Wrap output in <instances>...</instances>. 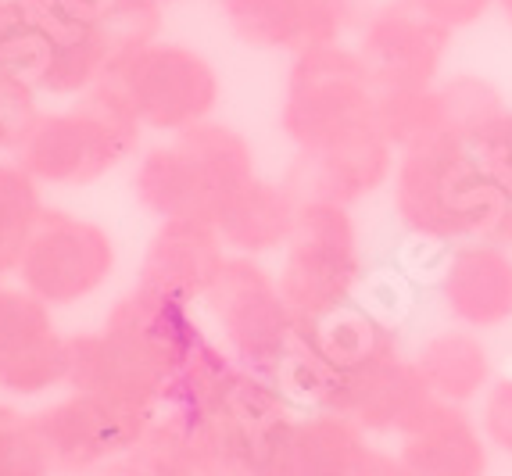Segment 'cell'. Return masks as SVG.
Listing matches in <instances>:
<instances>
[{"instance_id":"6da1fadb","label":"cell","mask_w":512,"mask_h":476,"mask_svg":"<svg viewBox=\"0 0 512 476\" xmlns=\"http://www.w3.org/2000/svg\"><path fill=\"white\" fill-rule=\"evenodd\" d=\"M509 197L480 165L477 151L455 136L402 151L391 176V204L402 230L437 247L487 240Z\"/></svg>"},{"instance_id":"7a4b0ae2","label":"cell","mask_w":512,"mask_h":476,"mask_svg":"<svg viewBox=\"0 0 512 476\" xmlns=\"http://www.w3.org/2000/svg\"><path fill=\"white\" fill-rule=\"evenodd\" d=\"M255 176V151L237 129L208 119L144 154L133 194L154 219L212 222Z\"/></svg>"},{"instance_id":"3957f363","label":"cell","mask_w":512,"mask_h":476,"mask_svg":"<svg viewBox=\"0 0 512 476\" xmlns=\"http://www.w3.org/2000/svg\"><path fill=\"white\" fill-rule=\"evenodd\" d=\"M144 126L129 111L111 83H101L86 97L61 111H43L15 162L51 187H90L119 169L140 147Z\"/></svg>"},{"instance_id":"277c9868","label":"cell","mask_w":512,"mask_h":476,"mask_svg":"<svg viewBox=\"0 0 512 476\" xmlns=\"http://www.w3.org/2000/svg\"><path fill=\"white\" fill-rule=\"evenodd\" d=\"M280 126L298 154H323L376 129V86L351 43L294 54Z\"/></svg>"},{"instance_id":"5b68a950","label":"cell","mask_w":512,"mask_h":476,"mask_svg":"<svg viewBox=\"0 0 512 476\" xmlns=\"http://www.w3.org/2000/svg\"><path fill=\"white\" fill-rule=\"evenodd\" d=\"M276 283L298 319H319L355 301L366 283V255L348 204L301 201L298 230L283 247Z\"/></svg>"},{"instance_id":"8992f818","label":"cell","mask_w":512,"mask_h":476,"mask_svg":"<svg viewBox=\"0 0 512 476\" xmlns=\"http://www.w3.org/2000/svg\"><path fill=\"white\" fill-rule=\"evenodd\" d=\"M104 83L119 90L140 126L165 136L208 122L222 97L212 61L187 43L172 40H154L133 51L111 68Z\"/></svg>"},{"instance_id":"52a82bcc","label":"cell","mask_w":512,"mask_h":476,"mask_svg":"<svg viewBox=\"0 0 512 476\" xmlns=\"http://www.w3.org/2000/svg\"><path fill=\"white\" fill-rule=\"evenodd\" d=\"M201 305L208 308V319L219 326L222 348L251 373L269 376L291 351L298 315L283 301L276 276H269L258 258H226Z\"/></svg>"},{"instance_id":"ba28073f","label":"cell","mask_w":512,"mask_h":476,"mask_svg":"<svg viewBox=\"0 0 512 476\" xmlns=\"http://www.w3.org/2000/svg\"><path fill=\"white\" fill-rule=\"evenodd\" d=\"M115 272V240L104 226L47 208L18 262V283L43 305L72 308L94 298Z\"/></svg>"},{"instance_id":"9c48e42d","label":"cell","mask_w":512,"mask_h":476,"mask_svg":"<svg viewBox=\"0 0 512 476\" xmlns=\"http://www.w3.org/2000/svg\"><path fill=\"white\" fill-rule=\"evenodd\" d=\"M452 43L455 33L437 18L423 15L405 0H384L373 4L351 47L359 51L376 94H394L441 83Z\"/></svg>"},{"instance_id":"30bf717a","label":"cell","mask_w":512,"mask_h":476,"mask_svg":"<svg viewBox=\"0 0 512 476\" xmlns=\"http://www.w3.org/2000/svg\"><path fill=\"white\" fill-rule=\"evenodd\" d=\"M54 473H86L104 462L126 459L147 434L151 416L111 405L94 394H72L29 416Z\"/></svg>"},{"instance_id":"8fae6325","label":"cell","mask_w":512,"mask_h":476,"mask_svg":"<svg viewBox=\"0 0 512 476\" xmlns=\"http://www.w3.org/2000/svg\"><path fill=\"white\" fill-rule=\"evenodd\" d=\"M222 18L244 47L301 54L323 43H344L362 29L373 0H219Z\"/></svg>"},{"instance_id":"7c38bea8","label":"cell","mask_w":512,"mask_h":476,"mask_svg":"<svg viewBox=\"0 0 512 476\" xmlns=\"http://www.w3.org/2000/svg\"><path fill=\"white\" fill-rule=\"evenodd\" d=\"M72 348L54 326V308L18 287H0V394L40 398L69 383Z\"/></svg>"},{"instance_id":"4fadbf2b","label":"cell","mask_w":512,"mask_h":476,"mask_svg":"<svg viewBox=\"0 0 512 476\" xmlns=\"http://www.w3.org/2000/svg\"><path fill=\"white\" fill-rule=\"evenodd\" d=\"M437 298L455 326L495 333L512 323V251L466 240L448 247L437 272Z\"/></svg>"},{"instance_id":"5bb4252c","label":"cell","mask_w":512,"mask_h":476,"mask_svg":"<svg viewBox=\"0 0 512 476\" xmlns=\"http://www.w3.org/2000/svg\"><path fill=\"white\" fill-rule=\"evenodd\" d=\"M69 348H72V366H69L72 391L94 394V398L133 408V412H144L151 419L158 416V405H162L165 380L169 376L154 366L133 340L101 326L94 333L69 337Z\"/></svg>"},{"instance_id":"9a60e30c","label":"cell","mask_w":512,"mask_h":476,"mask_svg":"<svg viewBox=\"0 0 512 476\" xmlns=\"http://www.w3.org/2000/svg\"><path fill=\"white\" fill-rule=\"evenodd\" d=\"M394 165L398 151L376 126L323 154H298L283 183L298 194V201H333L351 208L376 190L391 187Z\"/></svg>"},{"instance_id":"2e32d148","label":"cell","mask_w":512,"mask_h":476,"mask_svg":"<svg viewBox=\"0 0 512 476\" xmlns=\"http://www.w3.org/2000/svg\"><path fill=\"white\" fill-rule=\"evenodd\" d=\"M104 326L133 340L165 376L176 373L208 337L190 301L151 290L144 283H137L126 298L111 305V312L104 315Z\"/></svg>"},{"instance_id":"e0dca14e","label":"cell","mask_w":512,"mask_h":476,"mask_svg":"<svg viewBox=\"0 0 512 476\" xmlns=\"http://www.w3.org/2000/svg\"><path fill=\"white\" fill-rule=\"evenodd\" d=\"M226 258L230 251L212 222L172 219L154 230L137 283L197 305L222 272Z\"/></svg>"},{"instance_id":"ac0fdd59","label":"cell","mask_w":512,"mask_h":476,"mask_svg":"<svg viewBox=\"0 0 512 476\" xmlns=\"http://www.w3.org/2000/svg\"><path fill=\"white\" fill-rule=\"evenodd\" d=\"M298 344L323 362L341 380L362 376L366 369L402 358V333L391 319L355 301L319 319H298Z\"/></svg>"},{"instance_id":"d6986e66","label":"cell","mask_w":512,"mask_h":476,"mask_svg":"<svg viewBox=\"0 0 512 476\" xmlns=\"http://www.w3.org/2000/svg\"><path fill=\"white\" fill-rule=\"evenodd\" d=\"M441 401L419 376L412 358H391L380 366L355 376L348 387V408L344 416L366 430V434H412Z\"/></svg>"},{"instance_id":"ffe728a7","label":"cell","mask_w":512,"mask_h":476,"mask_svg":"<svg viewBox=\"0 0 512 476\" xmlns=\"http://www.w3.org/2000/svg\"><path fill=\"white\" fill-rule=\"evenodd\" d=\"M398 459L409 476H487L491 444L480 419L462 405H437L412 434L398 437Z\"/></svg>"},{"instance_id":"44dd1931","label":"cell","mask_w":512,"mask_h":476,"mask_svg":"<svg viewBox=\"0 0 512 476\" xmlns=\"http://www.w3.org/2000/svg\"><path fill=\"white\" fill-rule=\"evenodd\" d=\"M301 201L287 183L273 179H251L215 219L222 244L230 255L262 258L283 251L298 230Z\"/></svg>"},{"instance_id":"7402d4cb","label":"cell","mask_w":512,"mask_h":476,"mask_svg":"<svg viewBox=\"0 0 512 476\" xmlns=\"http://www.w3.org/2000/svg\"><path fill=\"white\" fill-rule=\"evenodd\" d=\"M366 448V430L355 419L312 412L287 426L269 476H351Z\"/></svg>"},{"instance_id":"603a6c76","label":"cell","mask_w":512,"mask_h":476,"mask_svg":"<svg viewBox=\"0 0 512 476\" xmlns=\"http://www.w3.org/2000/svg\"><path fill=\"white\" fill-rule=\"evenodd\" d=\"M412 362L434 391V398L444 405L470 408L495 383V362H491L484 333H473L466 326H444L430 333L412 355Z\"/></svg>"},{"instance_id":"cb8c5ba5","label":"cell","mask_w":512,"mask_h":476,"mask_svg":"<svg viewBox=\"0 0 512 476\" xmlns=\"http://www.w3.org/2000/svg\"><path fill=\"white\" fill-rule=\"evenodd\" d=\"M437 94L444 104V126L448 136L462 140L466 147H477L491 129L502 122V115L512 108L505 94L487 76L477 72H452L437 83Z\"/></svg>"},{"instance_id":"d4e9b609","label":"cell","mask_w":512,"mask_h":476,"mask_svg":"<svg viewBox=\"0 0 512 476\" xmlns=\"http://www.w3.org/2000/svg\"><path fill=\"white\" fill-rule=\"evenodd\" d=\"M47 204L40 183L15 158L0 162V280L15 276Z\"/></svg>"},{"instance_id":"484cf974","label":"cell","mask_w":512,"mask_h":476,"mask_svg":"<svg viewBox=\"0 0 512 476\" xmlns=\"http://www.w3.org/2000/svg\"><path fill=\"white\" fill-rule=\"evenodd\" d=\"M376 122L380 133L394 151H412L437 136H448L444 126V104L437 86L427 90H394V94H376Z\"/></svg>"},{"instance_id":"4316f807","label":"cell","mask_w":512,"mask_h":476,"mask_svg":"<svg viewBox=\"0 0 512 476\" xmlns=\"http://www.w3.org/2000/svg\"><path fill=\"white\" fill-rule=\"evenodd\" d=\"M51 51V36L43 33L26 0H0V72L22 76L36 86Z\"/></svg>"},{"instance_id":"83f0119b","label":"cell","mask_w":512,"mask_h":476,"mask_svg":"<svg viewBox=\"0 0 512 476\" xmlns=\"http://www.w3.org/2000/svg\"><path fill=\"white\" fill-rule=\"evenodd\" d=\"M0 476H54L33 423L15 408L0 416Z\"/></svg>"},{"instance_id":"f1b7e54d","label":"cell","mask_w":512,"mask_h":476,"mask_svg":"<svg viewBox=\"0 0 512 476\" xmlns=\"http://www.w3.org/2000/svg\"><path fill=\"white\" fill-rule=\"evenodd\" d=\"M40 90L22 76L0 72V151L15 154L40 122Z\"/></svg>"},{"instance_id":"f546056e","label":"cell","mask_w":512,"mask_h":476,"mask_svg":"<svg viewBox=\"0 0 512 476\" xmlns=\"http://www.w3.org/2000/svg\"><path fill=\"white\" fill-rule=\"evenodd\" d=\"M480 430L491 451H502L512 459V373L495 376V383L480 398Z\"/></svg>"},{"instance_id":"4dcf8cb0","label":"cell","mask_w":512,"mask_h":476,"mask_svg":"<svg viewBox=\"0 0 512 476\" xmlns=\"http://www.w3.org/2000/svg\"><path fill=\"white\" fill-rule=\"evenodd\" d=\"M473 151H477L480 165L491 172V179H495L498 187L512 194V108L505 111L502 122H498Z\"/></svg>"},{"instance_id":"1f68e13d","label":"cell","mask_w":512,"mask_h":476,"mask_svg":"<svg viewBox=\"0 0 512 476\" xmlns=\"http://www.w3.org/2000/svg\"><path fill=\"white\" fill-rule=\"evenodd\" d=\"M405 4L419 8L423 15L437 18V22L448 26L452 33L477 26L480 18L491 15V0H405Z\"/></svg>"},{"instance_id":"d6a6232c","label":"cell","mask_w":512,"mask_h":476,"mask_svg":"<svg viewBox=\"0 0 512 476\" xmlns=\"http://www.w3.org/2000/svg\"><path fill=\"white\" fill-rule=\"evenodd\" d=\"M351 476H409V469L398 459V451H380L369 444L366 455L359 459V466H355Z\"/></svg>"},{"instance_id":"836d02e7","label":"cell","mask_w":512,"mask_h":476,"mask_svg":"<svg viewBox=\"0 0 512 476\" xmlns=\"http://www.w3.org/2000/svg\"><path fill=\"white\" fill-rule=\"evenodd\" d=\"M79 476H147V473L140 469V462L133 459V455H126V459L104 462V466L86 469V473H79Z\"/></svg>"},{"instance_id":"e575fe53","label":"cell","mask_w":512,"mask_h":476,"mask_svg":"<svg viewBox=\"0 0 512 476\" xmlns=\"http://www.w3.org/2000/svg\"><path fill=\"white\" fill-rule=\"evenodd\" d=\"M491 11H498V18L512 29V0H491Z\"/></svg>"},{"instance_id":"d590c367","label":"cell","mask_w":512,"mask_h":476,"mask_svg":"<svg viewBox=\"0 0 512 476\" xmlns=\"http://www.w3.org/2000/svg\"><path fill=\"white\" fill-rule=\"evenodd\" d=\"M158 4H162V8H169V4H180V0H158Z\"/></svg>"},{"instance_id":"8d00e7d4","label":"cell","mask_w":512,"mask_h":476,"mask_svg":"<svg viewBox=\"0 0 512 476\" xmlns=\"http://www.w3.org/2000/svg\"><path fill=\"white\" fill-rule=\"evenodd\" d=\"M201 441H205V437H201ZM201 476H205V473H201Z\"/></svg>"}]
</instances>
